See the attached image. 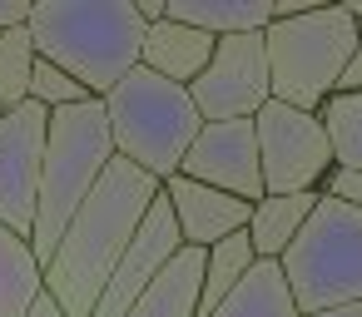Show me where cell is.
Here are the masks:
<instances>
[{
	"label": "cell",
	"instance_id": "1",
	"mask_svg": "<svg viewBox=\"0 0 362 317\" xmlns=\"http://www.w3.org/2000/svg\"><path fill=\"white\" fill-rule=\"evenodd\" d=\"M154 198H159V184L115 154L110 169L100 174V184L90 189V198L80 203V213L65 223V233L45 263V292L60 302L65 317L95 312L105 277L124 258V248H129V238L144 223Z\"/></svg>",
	"mask_w": 362,
	"mask_h": 317
},
{
	"label": "cell",
	"instance_id": "2",
	"mask_svg": "<svg viewBox=\"0 0 362 317\" xmlns=\"http://www.w3.org/2000/svg\"><path fill=\"white\" fill-rule=\"evenodd\" d=\"M144 30L134 0H35L25 16L35 60L65 70L90 100H105L139 65Z\"/></svg>",
	"mask_w": 362,
	"mask_h": 317
},
{
	"label": "cell",
	"instance_id": "3",
	"mask_svg": "<svg viewBox=\"0 0 362 317\" xmlns=\"http://www.w3.org/2000/svg\"><path fill=\"white\" fill-rule=\"evenodd\" d=\"M115 159L110 119L100 100H80L65 109H50L45 124V164H40V193H35V223H30V253L45 268L65 223L80 213L90 189Z\"/></svg>",
	"mask_w": 362,
	"mask_h": 317
},
{
	"label": "cell",
	"instance_id": "4",
	"mask_svg": "<svg viewBox=\"0 0 362 317\" xmlns=\"http://www.w3.org/2000/svg\"><path fill=\"white\" fill-rule=\"evenodd\" d=\"M105 119H110V139L115 154L129 159L134 169H144L154 184H169L194 144V134L204 129L194 100L184 85H169L149 70H129L105 100Z\"/></svg>",
	"mask_w": 362,
	"mask_h": 317
},
{
	"label": "cell",
	"instance_id": "5",
	"mask_svg": "<svg viewBox=\"0 0 362 317\" xmlns=\"http://www.w3.org/2000/svg\"><path fill=\"white\" fill-rule=\"evenodd\" d=\"M357 25L342 6H308L303 16H283L263 30V60H268V95L278 104H293L303 114H317L322 100L337 90L352 50Z\"/></svg>",
	"mask_w": 362,
	"mask_h": 317
},
{
	"label": "cell",
	"instance_id": "6",
	"mask_svg": "<svg viewBox=\"0 0 362 317\" xmlns=\"http://www.w3.org/2000/svg\"><path fill=\"white\" fill-rule=\"evenodd\" d=\"M293 307L322 312L342 302H362V208L317 198L298 238L278 258Z\"/></svg>",
	"mask_w": 362,
	"mask_h": 317
},
{
	"label": "cell",
	"instance_id": "7",
	"mask_svg": "<svg viewBox=\"0 0 362 317\" xmlns=\"http://www.w3.org/2000/svg\"><path fill=\"white\" fill-rule=\"evenodd\" d=\"M253 139H258L263 193H317L322 174L332 169V149L317 114H303L293 104L268 100L253 114Z\"/></svg>",
	"mask_w": 362,
	"mask_h": 317
},
{
	"label": "cell",
	"instance_id": "8",
	"mask_svg": "<svg viewBox=\"0 0 362 317\" xmlns=\"http://www.w3.org/2000/svg\"><path fill=\"white\" fill-rule=\"evenodd\" d=\"M189 100L204 124L223 119H253L273 95H268V60H263V35H228L214 40V55L204 75L189 85Z\"/></svg>",
	"mask_w": 362,
	"mask_h": 317
},
{
	"label": "cell",
	"instance_id": "9",
	"mask_svg": "<svg viewBox=\"0 0 362 317\" xmlns=\"http://www.w3.org/2000/svg\"><path fill=\"white\" fill-rule=\"evenodd\" d=\"M45 124H50V109H40L30 100L11 114H0V228H11L25 243H30V223H35Z\"/></svg>",
	"mask_w": 362,
	"mask_h": 317
},
{
	"label": "cell",
	"instance_id": "10",
	"mask_svg": "<svg viewBox=\"0 0 362 317\" xmlns=\"http://www.w3.org/2000/svg\"><path fill=\"white\" fill-rule=\"evenodd\" d=\"M184 179L209 184L218 193H233L243 203L263 198V174H258V139H253V119H223V124H204L179 164Z\"/></svg>",
	"mask_w": 362,
	"mask_h": 317
},
{
	"label": "cell",
	"instance_id": "11",
	"mask_svg": "<svg viewBox=\"0 0 362 317\" xmlns=\"http://www.w3.org/2000/svg\"><path fill=\"white\" fill-rule=\"evenodd\" d=\"M179 248H184L179 223H174V213H169V198L159 193V198L149 203L144 223L134 228V238H129L124 258H119V263H115V273L105 277L100 302H95V312H90V317H124V312L139 302V292L164 273V263H169Z\"/></svg>",
	"mask_w": 362,
	"mask_h": 317
},
{
	"label": "cell",
	"instance_id": "12",
	"mask_svg": "<svg viewBox=\"0 0 362 317\" xmlns=\"http://www.w3.org/2000/svg\"><path fill=\"white\" fill-rule=\"evenodd\" d=\"M159 193L169 198V213H174V223H179L184 248L209 253L214 243H223V238H233V233L248 228V208H253V203H243V198H233V193H218V189H209V184H194V179H184V174H174L169 184H159Z\"/></svg>",
	"mask_w": 362,
	"mask_h": 317
},
{
	"label": "cell",
	"instance_id": "13",
	"mask_svg": "<svg viewBox=\"0 0 362 317\" xmlns=\"http://www.w3.org/2000/svg\"><path fill=\"white\" fill-rule=\"evenodd\" d=\"M214 55V40L204 30H189V25H174V20H159L144 30V45H139V70L169 80V85H194L204 75Z\"/></svg>",
	"mask_w": 362,
	"mask_h": 317
},
{
	"label": "cell",
	"instance_id": "14",
	"mask_svg": "<svg viewBox=\"0 0 362 317\" xmlns=\"http://www.w3.org/2000/svg\"><path fill=\"white\" fill-rule=\"evenodd\" d=\"M164 20L204 30L209 40L263 35L273 25V0H164Z\"/></svg>",
	"mask_w": 362,
	"mask_h": 317
},
{
	"label": "cell",
	"instance_id": "15",
	"mask_svg": "<svg viewBox=\"0 0 362 317\" xmlns=\"http://www.w3.org/2000/svg\"><path fill=\"white\" fill-rule=\"evenodd\" d=\"M199 282H204V253L179 248L124 317H199Z\"/></svg>",
	"mask_w": 362,
	"mask_h": 317
},
{
	"label": "cell",
	"instance_id": "16",
	"mask_svg": "<svg viewBox=\"0 0 362 317\" xmlns=\"http://www.w3.org/2000/svg\"><path fill=\"white\" fill-rule=\"evenodd\" d=\"M313 203H317V193H263V198L248 208V228H243L253 258H258V263H278L283 248H288V243L298 238V228L308 223Z\"/></svg>",
	"mask_w": 362,
	"mask_h": 317
},
{
	"label": "cell",
	"instance_id": "17",
	"mask_svg": "<svg viewBox=\"0 0 362 317\" xmlns=\"http://www.w3.org/2000/svg\"><path fill=\"white\" fill-rule=\"evenodd\" d=\"M209 317H303V312L293 307V292L283 282V268L278 263H253L243 273V282Z\"/></svg>",
	"mask_w": 362,
	"mask_h": 317
},
{
	"label": "cell",
	"instance_id": "18",
	"mask_svg": "<svg viewBox=\"0 0 362 317\" xmlns=\"http://www.w3.org/2000/svg\"><path fill=\"white\" fill-rule=\"evenodd\" d=\"M40 292H45V268L35 263L30 243L0 228V317H30Z\"/></svg>",
	"mask_w": 362,
	"mask_h": 317
},
{
	"label": "cell",
	"instance_id": "19",
	"mask_svg": "<svg viewBox=\"0 0 362 317\" xmlns=\"http://www.w3.org/2000/svg\"><path fill=\"white\" fill-rule=\"evenodd\" d=\"M258 258H253V248H248V238L243 233H233V238H223V243H214L209 253H204V282H199V317H209L238 282H243V273L253 268Z\"/></svg>",
	"mask_w": 362,
	"mask_h": 317
},
{
	"label": "cell",
	"instance_id": "20",
	"mask_svg": "<svg viewBox=\"0 0 362 317\" xmlns=\"http://www.w3.org/2000/svg\"><path fill=\"white\" fill-rule=\"evenodd\" d=\"M317 124H322V134H327L332 164L362 169V90H352V95H327L322 109H317Z\"/></svg>",
	"mask_w": 362,
	"mask_h": 317
},
{
	"label": "cell",
	"instance_id": "21",
	"mask_svg": "<svg viewBox=\"0 0 362 317\" xmlns=\"http://www.w3.org/2000/svg\"><path fill=\"white\" fill-rule=\"evenodd\" d=\"M30 70H35V45L25 25L0 30V114H11L30 100Z\"/></svg>",
	"mask_w": 362,
	"mask_h": 317
},
{
	"label": "cell",
	"instance_id": "22",
	"mask_svg": "<svg viewBox=\"0 0 362 317\" xmlns=\"http://www.w3.org/2000/svg\"><path fill=\"white\" fill-rule=\"evenodd\" d=\"M80 100H90V95H85L65 70L35 60V70H30V104H40V109H65V104H80Z\"/></svg>",
	"mask_w": 362,
	"mask_h": 317
},
{
	"label": "cell",
	"instance_id": "23",
	"mask_svg": "<svg viewBox=\"0 0 362 317\" xmlns=\"http://www.w3.org/2000/svg\"><path fill=\"white\" fill-rule=\"evenodd\" d=\"M317 198H332V203H347V208H362V169H347V164H332L317 184Z\"/></svg>",
	"mask_w": 362,
	"mask_h": 317
},
{
	"label": "cell",
	"instance_id": "24",
	"mask_svg": "<svg viewBox=\"0 0 362 317\" xmlns=\"http://www.w3.org/2000/svg\"><path fill=\"white\" fill-rule=\"evenodd\" d=\"M352 90H362V35H357V50H352V60H347V70H342L332 95H352Z\"/></svg>",
	"mask_w": 362,
	"mask_h": 317
},
{
	"label": "cell",
	"instance_id": "25",
	"mask_svg": "<svg viewBox=\"0 0 362 317\" xmlns=\"http://www.w3.org/2000/svg\"><path fill=\"white\" fill-rule=\"evenodd\" d=\"M30 16V0H0V30H16Z\"/></svg>",
	"mask_w": 362,
	"mask_h": 317
},
{
	"label": "cell",
	"instance_id": "26",
	"mask_svg": "<svg viewBox=\"0 0 362 317\" xmlns=\"http://www.w3.org/2000/svg\"><path fill=\"white\" fill-rule=\"evenodd\" d=\"M134 11H139L144 25H159L164 20V0H134Z\"/></svg>",
	"mask_w": 362,
	"mask_h": 317
},
{
	"label": "cell",
	"instance_id": "27",
	"mask_svg": "<svg viewBox=\"0 0 362 317\" xmlns=\"http://www.w3.org/2000/svg\"><path fill=\"white\" fill-rule=\"evenodd\" d=\"M30 317H65V312H60V302H55L50 292H40V297H35V307H30Z\"/></svg>",
	"mask_w": 362,
	"mask_h": 317
},
{
	"label": "cell",
	"instance_id": "28",
	"mask_svg": "<svg viewBox=\"0 0 362 317\" xmlns=\"http://www.w3.org/2000/svg\"><path fill=\"white\" fill-rule=\"evenodd\" d=\"M308 317H362V302H342V307H322V312H308Z\"/></svg>",
	"mask_w": 362,
	"mask_h": 317
},
{
	"label": "cell",
	"instance_id": "29",
	"mask_svg": "<svg viewBox=\"0 0 362 317\" xmlns=\"http://www.w3.org/2000/svg\"><path fill=\"white\" fill-rule=\"evenodd\" d=\"M342 11H347V20L362 30V0H342Z\"/></svg>",
	"mask_w": 362,
	"mask_h": 317
}]
</instances>
